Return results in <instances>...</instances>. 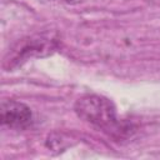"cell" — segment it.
Instances as JSON below:
<instances>
[{"instance_id":"cell-1","label":"cell","mask_w":160,"mask_h":160,"mask_svg":"<svg viewBox=\"0 0 160 160\" xmlns=\"http://www.w3.org/2000/svg\"><path fill=\"white\" fill-rule=\"evenodd\" d=\"M74 110L80 119L112 138H124L132 130L131 124L119 119L114 102L105 96L86 94L76 100Z\"/></svg>"},{"instance_id":"cell-2","label":"cell","mask_w":160,"mask_h":160,"mask_svg":"<svg viewBox=\"0 0 160 160\" xmlns=\"http://www.w3.org/2000/svg\"><path fill=\"white\" fill-rule=\"evenodd\" d=\"M56 49V44L52 40L36 36L28 38L18 41L4 59V68L10 70L21 65L24 61L31 58H42L52 54Z\"/></svg>"},{"instance_id":"cell-3","label":"cell","mask_w":160,"mask_h":160,"mask_svg":"<svg viewBox=\"0 0 160 160\" xmlns=\"http://www.w3.org/2000/svg\"><path fill=\"white\" fill-rule=\"evenodd\" d=\"M0 122L14 130L28 129L32 124L31 109L18 100H4L0 106Z\"/></svg>"},{"instance_id":"cell-4","label":"cell","mask_w":160,"mask_h":160,"mask_svg":"<svg viewBox=\"0 0 160 160\" xmlns=\"http://www.w3.org/2000/svg\"><path fill=\"white\" fill-rule=\"evenodd\" d=\"M51 1H64L66 4H79L81 2L82 0H51Z\"/></svg>"}]
</instances>
